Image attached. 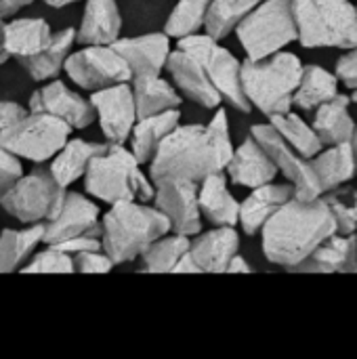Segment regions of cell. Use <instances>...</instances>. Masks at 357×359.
I'll use <instances>...</instances> for the list:
<instances>
[{"mask_svg":"<svg viewBox=\"0 0 357 359\" xmlns=\"http://www.w3.org/2000/svg\"><path fill=\"white\" fill-rule=\"evenodd\" d=\"M261 248L269 263L292 269L326 238L337 233L330 208L322 198H290L263 225Z\"/></svg>","mask_w":357,"mask_h":359,"instance_id":"6da1fadb","label":"cell"},{"mask_svg":"<svg viewBox=\"0 0 357 359\" xmlns=\"http://www.w3.org/2000/svg\"><path fill=\"white\" fill-rule=\"evenodd\" d=\"M147 166L151 183H160L166 179H185L200 183L204 177L225 170L227 162L219 154L206 126L177 124L164 137Z\"/></svg>","mask_w":357,"mask_h":359,"instance_id":"7a4b0ae2","label":"cell"},{"mask_svg":"<svg viewBox=\"0 0 357 359\" xmlns=\"http://www.w3.org/2000/svg\"><path fill=\"white\" fill-rule=\"evenodd\" d=\"M166 217L145 202L122 200L112 204L101 221V246L114 265L130 263L160 236L168 233Z\"/></svg>","mask_w":357,"mask_h":359,"instance_id":"3957f363","label":"cell"},{"mask_svg":"<svg viewBox=\"0 0 357 359\" xmlns=\"http://www.w3.org/2000/svg\"><path fill=\"white\" fill-rule=\"evenodd\" d=\"M84 191L105 204L122 200L149 202L154 198V183L141 172V164L124 143H107L97 154L84 172Z\"/></svg>","mask_w":357,"mask_h":359,"instance_id":"277c9868","label":"cell"},{"mask_svg":"<svg viewBox=\"0 0 357 359\" xmlns=\"http://www.w3.org/2000/svg\"><path fill=\"white\" fill-rule=\"evenodd\" d=\"M303 74V63L295 53L278 50L265 59L242 61V90L261 114L276 116L292 109V97Z\"/></svg>","mask_w":357,"mask_h":359,"instance_id":"5b68a950","label":"cell"},{"mask_svg":"<svg viewBox=\"0 0 357 359\" xmlns=\"http://www.w3.org/2000/svg\"><path fill=\"white\" fill-rule=\"evenodd\" d=\"M299 42L305 48H353L357 4L351 0H290Z\"/></svg>","mask_w":357,"mask_h":359,"instance_id":"8992f818","label":"cell"},{"mask_svg":"<svg viewBox=\"0 0 357 359\" xmlns=\"http://www.w3.org/2000/svg\"><path fill=\"white\" fill-rule=\"evenodd\" d=\"M246 59H265L297 42V23L290 0H261L234 29Z\"/></svg>","mask_w":357,"mask_h":359,"instance_id":"52a82bcc","label":"cell"},{"mask_svg":"<svg viewBox=\"0 0 357 359\" xmlns=\"http://www.w3.org/2000/svg\"><path fill=\"white\" fill-rule=\"evenodd\" d=\"M72 126L44 111H25L19 120L0 130V147L17 158L42 164L50 160L69 139Z\"/></svg>","mask_w":357,"mask_h":359,"instance_id":"ba28073f","label":"cell"},{"mask_svg":"<svg viewBox=\"0 0 357 359\" xmlns=\"http://www.w3.org/2000/svg\"><path fill=\"white\" fill-rule=\"evenodd\" d=\"M177 46L191 53L204 67L206 76L210 78L213 86L217 88V93L221 95V99L225 103H229L231 107H236L238 111L248 114L252 107L242 90V61L225 46L219 44L217 38L204 34H191V36H183L177 40Z\"/></svg>","mask_w":357,"mask_h":359,"instance_id":"9c48e42d","label":"cell"},{"mask_svg":"<svg viewBox=\"0 0 357 359\" xmlns=\"http://www.w3.org/2000/svg\"><path fill=\"white\" fill-rule=\"evenodd\" d=\"M67 187L59 185L48 168H36L29 175L19 177L0 206L19 223H46L61 208Z\"/></svg>","mask_w":357,"mask_h":359,"instance_id":"30bf717a","label":"cell"},{"mask_svg":"<svg viewBox=\"0 0 357 359\" xmlns=\"http://www.w3.org/2000/svg\"><path fill=\"white\" fill-rule=\"evenodd\" d=\"M63 72L84 90L130 80V69L114 44H84L80 50L67 55Z\"/></svg>","mask_w":357,"mask_h":359,"instance_id":"8fae6325","label":"cell"},{"mask_svg":"<svg viewBox=\"0 0 357 359\" xmlns=\"http://www.w3.org/2000/svg\"><path fill=\"white\" fill-rule=\"evenodd\" d=\"M250 135L261 143V147L267 151L271 162L276 164L278 172H282L288 183L295 187V198L299 200H314L320 198V185L314 175V168L307 158H303L299 151H295L276 130L271 124H257L250 128Z\"/></svg>","mask_w":357,"mask_h":359,"instance_id":"7c38bea8","label":"cell"},{"mask_svg":"<svg viewBox=\"0 0 357 359\" xmlns=\"http://www.w3.org/2000/svg\"><path fill=\"white\" fill-rule=\"evenodd\" d=\"M154 206L166 217L170 231L194 238L202 231V212L198 206V183L185 179H166L154 183Z\"/></svg>","mask_w":357,"mask_h":359,"instance_id":"4fadbf2b","label":"cell"},{"mask_svg":"<svg viewBox=\"0 0 357 359\" xmlns=\"http://www.w3.org/2000/svg\"><path fill=\"white\" fill-rule=\"evenodd\" d=\"M95 109V120H99L101 133L107 143H126L137 122V107L133 99L130 82H118L93 90L88 97Z\"/></svg>","mask_w":357,"mask_h":359,"instance_id":"5bb4252c","label":"cell"},{"mask_svg":"<svg viewBox=\"0 0 357 359\" xmlns=\"http://www.w3.org/2000/svg\"><path fill=\"white\" fill-rule=\"evenodd\" d=\"M78 236H101V210L86 196L67 191L57 215L44 223L42 244L53 246Z\"/></svg>","mask_w":357,"mask_h":359,"instance_id":"9a60e30c","label":"cell"},{"mask_svg":"<svg viewBox=\"0 0 357 359\" xmlns=\"http://www.w3.org/2000/svg\"><path fill=\"white\" fill-rule=\"evenodd\" d=\"M27 109L50 114L67 122L72 128H86L95 122V109L90 99L82 97L80 93L72 90L65 82L55 78L29 97Z\"/></svg>","mask_w":357,"mask_h":359,"instance_id":"2e32d148","label":"cell"},{"mask_svg":"<svg viewBox=\"0 0 357 359\" xmlns=\"http://www.w3.org/2000/svg\"><path fill=\"white\" fill-rule=\"evenodd\" d=\"M164 69L173 76L177 88L189 101H194V103H198V105H202L206 109H215V107H219L223 103L221 95L217 93L210 78L206 76L202 63L191 53L177 46L175 50H170Z\"/></svg>","mask_w":357,"mask_h":359,"instance_id":"e0dca14e","label":"cell"},{"mask_svg":"<svg viewBox=\"0 0 357 359\" xmlns=\"http://www.w3.org/2000/svg\"><path fill=\"white\" fill-rule=\"evenodd\" d=\"M240 252V233L229 225H215L210 231H200L189 242V255L200 273H225L229 261Z\"/></svg>","mask_w":357,"mask_h":359,"instance_id":"ac0fdd59","label":"cell"},{"mask_svg":"<svg viewBox=\"0 0 357 359\" xmlns=\"http://www.w3.org/2000/svg\"><path fill=\"white\" fill-rule=\"evenodd\" d=\"M223 172L234 185L252 189L271 183L278 175V168L267 156V151L261 147V143L250 135L238 147H234V154Z\"/></svg>","mask_w":357,"mask_h":359,"instance_id":"d6986e66","label":"cell"},{"mask_svg":"<svg viewBox=\"0 0 357 359\" xmlns=\"http://www.w3.org/2000/svg\"><path fill=\"white\" fill-rule=\"evenodd\" d=\"M114 48L124 57L130 78L143 74H162L166 67V59L170 55V36L164 32L133 36V38H118Z\"/></svg>","mask_w":357,"mask_h":359,"instance_id":"ffe728a7","label":"cell"},{"mask_svg":"<svg viewBox=\"0 0 357 359\" xmlns=\"http://www.w3.org/2000/svg\"><path fill=\"white\" fill-rule=\"evenodd\" d=\"M357 233L341 236L332 233L318 244L307 259L295 265L290 271L297 273H356Z\"/></svg>","mask_w":357,"mask_h":359,"instance_id":"44dd1931","label":"cell"},{"mask_svg":"<svg viewBox=\"0 0 357 359\" xmlns=\"http://www.w3.org/2000/svg\"><path fill=\"white\" fill-rule=\"evenodd\" d=\"M295 196L292 183H265L259 187H252V191L246 196L244 202H240V217L238 225L244 229L246 236H257L263 225L271 219V215L286 204Z\"/></svg>","mask_w":357,"mask_h":359,"instance_id":"7402d4cb","label":"cell"},{"mask_svg":"<svg viewBox=\"0 0 357 359\" xmlns=\"http://www.w3.org/2000/svg\"><path fill=\"white\" fill-rule=\"evenodd\" d=\"M82 21L76 29L80 44H114L122 32L118 0H84Z\"/></svg>","mask_w":357,"mask_h":359,"instance_id":"603a6c76","label":"cell"},{"mask_svg":"<svg viewBox=\"0 0 357 359\" xmlns=\"http://www.w3.org/2000/svg\"><path fill=\"white\" fill-rule=\"evenodd\" d=\"M198 206L204 219L213 225H238L240 217V202L227 187V175L213 172L198 183Z\"/></svg>","mask_w":357,"mask_h":359,"instance_id":"cb8c5ba5","label":"cell"},{"mask_svg":"<svg viewBox=\"0 0 357 359\" xmlns=\"http://www.w3.org/2000/svg\"><path fill=\"white\" fill-rule=\"evenodd\" d=\"M179 120H181V111L177 107L154 116L137 118L128 135V141H130V151L139 164H149L156 149L160 147L164 137L179 124Z\"/></svg>","mask_w":357,"mask_h":359,"instance_id":"d4e9b609","label":"cell"},{"mask_svg":"<svg viewBox=\"0 0 357 359\" xmlns=\"http://www.w3.org/2000/svg\"><path fill=\"white\" fill-rule=\"evenodd\" d=\"M309 164L314 168L322 194L345 185L356 177V158L351 141L328 145V149H322L314 158H309Z\"/></svg>","mask_w":357,"mask_h":359,"instance_id":"484cf974","label":"cell"},{"mask_svg":"<svg viewBox=\"0 0 357 359\" xmlns=\"http://www.w3.org/2000/svg\"><path fill=\"white\" fill-rule=\"evenodd\" d=\"M351 97L337 93L330 101L316 107L314 114V130L320 137L322 145H337L343 141H351L356 130V120L349 114Z\"/></svg>","mask_w":357,"mask_h":359,"instance_id":"4316f807","label":"cell"},{"mask_svg":"<svg viewBox=\"0 0 357 359\" xmlns=\"http://www.w3.org/2000/svg\"><path fill=\"white\" fill-rule=\"evenodd\" d=\"M53 38V29L42 17H21L4 23V44L8 57L21 61L40 53Z\"/></svg>","mask_w":357,"mask_h":359,"instance_id":"83f0119b","label":"cell"},{"mask_svg":"<svg viewBox=\"0 0 357 359\" xmlns=\"http://www.w3.org/2000/svg\"><path fill=\"white\" fill-rule=\"evenodd\" d=\"M128 82H130V88H133L137 118L154 116V114H160V111H166V109H175V107L181 105V95L160 74L133 76Z\"/></svg>","mask_w":357,"mask_h":359,"instance_id":"f1b7e54d","label":"cell"},{"mask_svg":"<svg viewBox=\"0 0 357 359\" xmlns=\"http://www.w3.org/2000/svg\"><path fill=\"white\" fill-rule=\"evenodd\" d=\"M107 147V143H93V141H84V139H67L63 143V147L50 158V175L55 177V181L63 187H69L72 183H76L78 179L84 177L90 160L101 154Z\"/></svg>","mask_w":357,"mask_h":359,"instance_id":"f546056e","label":"cell"},{"mask_svg":"<svg viewBox=\"0 0 357 359\" xmlns=\"http://www.w3.org/2000/svg\"><path fill=\"white\" fill-rule=\"evenodd\" d=\"M74 44H76V29L74 27L59 29L53 34L50 42L40 53H36L27 59H21L19 63L23 65V69L29 74L32 80H36V82L53 80L63 69L65 59L72 53Z\"/></svg>","mask_w":357,"mask_h":359,"instance_id":"4dcf8cb0","label":"cell"},{"mask_svg":"<svg viewBox=\"0 0 357 359\" xmlns=\"http://www.w3.org/2000/svg\"><path fill=\"white\" fill-rule=\"evenodd\" d=\"M44 238V223H32L23 229H2L0 233V273L19 271L36 252Z\"/></svg>","mask_w":357,"mask_h":359,"instance_id":"1f68e13d","label":"cell"},{"mask_svg":"<svg viewBox=\"0 0 357 359\" xmlns=\"http://www.w3.org/2000/svg\"><path fill=\"white\" fill-rule=\"evenodd\" d=\"M339 93V78L322 65H303L299 86L292 97V105L305 111H314L318 105L330 101Z\"/></svg>","mask_w":357,"mask_h":359,"instance_id":"d6a6232c","label":"cell"},{"mask_svg":"<svg viewBox=\"0 0 357 359\" xmlns=\"http://www.w3.org/2000/svg\"><path fill=\"white\" fill-rule=\"evenodd\" d=\"M269 124L274 126V130L295 149L299 151L303 158H314L318 151L324 149L320 137L316 135L314 126L307 124L301 116H297L292 109L284 111V114H276L269 116Z\"/></svg>","mask_w":357,"mask_h":359,"instance_id":"836d02e7","label":"cell"},{"mask_svg":"<svg viewBox=\"0 0 357 359\" xmlns=\"http://www.w3.org/2000/svg\"><path fill=\"white\" fill-rule=\"evenodd\" d=\"M189 236H181L175 231H168L154 240L143 252H141V263L143 271L149 273H173L177 261L189 250Z\"/></svg>","mask_w":357,"mask_h":359,"instance_id":"e575fe53","label":"cell"},{"mask_svg":"<svg viewBox=\"0 0 357 359\" xmlns=\"http://www.w3.org/2000/svg\"><path fill=\"white\" fill-rule=\"evenodd\" d=\"M259 2L261 0H210L204 32L217 40L227 38Z\"/></svg>","mask_w":357,"mask_h":359,"instance_id":"d590c367","label":"cell"},{"mask_svg":"<svg viewBox=\"0 0 357 359\" xmlns=\"http://www.w3.org/2000/svg\"><path fill=\"white\" fill-rule=\"evenodd\" d=\"M208 6H210V0H177L162 32L175 40L198 34L200 29H204Z\"/></svg>","mask_w":357,"mask_h":359,"instance_id":"8d00e7d4","label":"cell"},{"mask_svg":"<svg viewBox=\"0 0 357 359\" xmlns=\"http://www.w3.org/2000/svg\"><path fill=\"white\" fill-rule=\"evenodd\" d=\"M320 198L330 208V215L337 225V233L341 236L357 233V189L341 185L322 194Z\"/></svg>","mask_w":357,"mask_h":359,"instance_id":"74e56055","label":"cell"},{"mask_svg":"<svg viewBox=\"0 0 357 359\" xmlns=\"http://www.w3.org/2000/svg\"><path fill=\"white\" fill-rule=\"evenodd\" d=\"M19 271L23 273H72L74 263H72V255L59 250L57 246H48L32 255Z\"/></svg>","mask_w":357,"mask_h":359,"instance_id":"f35d334b","label":"cell"},{"mask_svg":"<svg viewBox=\"0 0 357 359\" xmlns=\"http://www.w3.org/2000/svg\"><path fill=\"white\" fill-rule=\"evenodd\" d=\"M72 263H74V271L78 273H107L116 267L103 248L78 252L72 257Z\"/></svg>","mask_w":357,"mask_h":359,"instance_id":"ab89813d","label":"cell"},{"mask_svg":"<svg viewBox=\"0 0 357 359\" xmlns=\"http://www.w3.org/2000/svg\"><path fill=\"white\" fill-rule=\"evenodd\" d=\"M21 175H23L21 160L8 149L0 147V202L6 196V191L19 181Z\"/></svg>","mask_w":357,"mask_h":359,"instance_id":"60d3db41","label":"cell"},{"mask_svg":"<svg viewBox=\"0 0 357 359\" xmlns=\"http://www.w3.org/2000/svg\"><path fill=\"white\" fill-rule=\"evenodd\" d=\"M335 74L339 82H343L347 88L356 90L357 88V44L353 48H347V53L337 61Z\"/></svg>","mask_w":357,"mask_h":359,"instance_id":"b9f144b4","label":"cell"},{"mask_svg":"<svg viewBox=\"0 0 357 359\" xmlns=\"http://www.w3.org/2000/svg\"><path fill=\"white\" fill-rule=\"evenodd\" d=\"M57 246L59 250L67 252V255H78V252H84V250H95V248H103L101 246V238L99 236H78V238H69V240H63L59 244H53Z\"/></svg>","mask_w":357,"mask_h":359,"instance_id":"7bdbcfd3","label":"cell"},{"mask_svg":"<svg viewBox=\"0 0 357 359\" xmlns=\"http://www.w3.org/2000/svg\"><path fill=\"white\" fill-rule=\"evenodd\" d=\"M27 109L21 107L15 101H0V130H4L8 124H13L15 120H19Z\"/></svg>","mask_w":357,"mask_h":359,"instance_id":"ee69618b","label":"cell"},{"mask_svg":"<svg viewBox=\"0 0 357 359\" xmlns=\"http://www.w3.org/2000/svg\"><path fill=\"white\" fill-rule=\"evenodd\" d=\"M32 2L34 0H0V17H11Z\"/></svg>","mask_w":357,"mask_h":359,"instance_id":"f6af8a7d","label":"cell"},{"mask_svg":"<svg viewBox=\"0 0 357 359\" xmlns=\"http://www.w3.org/2000/svg\"><path fill=\"white\" fill-rule=\"evenodd\" d=\"M173 273H200V269H198V265H196V261L191 259V255H189V250L177 261V265H175V269H173Z\"/></svg>","mask_w":357,"mask_h":359,"instance_id":"bcb514c9","label":"cell"},{"mask_svg":"<svg viewBox=\"0 0 357 359\" xmlns=\"http://www.w3.org/2000/svg\"><path fill=\"white\" fill-rule=\"evenodd\" d=\"M252 271V267L246 263V259L244 257H240V252L229 261V265H227V271L225 273H250Z\"/></svg>","mask_w":357,"mask_h":359,"instance_id":"7dc6e473","label":"cell"},{"mask_svg":"<svg viewBox=\"0 0 357 359\" xmlns=\"http://www.w3.org/2000/svg\"><path fill=\"white\" fill-rule=\"evenodd\" d=\"M4 23H6L4 17H0V65L11 59L8 53H6V44H4Z\"/></svg>","mask_w":357,"mask_h":359,"instance_id":"c3c4849f","label":"cell"},{"mask_svg":"<svg viewBox=\"0 0 357 359\" xmlns=\"http://www.w3.org/2000/svg\"><path fill=\"white\" fill-rule=\"evenodd\" d=\"M42 2H46V4L53 6V8H63V6L74 4V2H80V0H42Z\"/></svg>","mask_w":357,"mask_h":359,"instance_id":"681fc988","label":"cell"},{"mask_svg":"<svg viewBox=\"0 0 357 359\" xmlns=\"http://www.w3.org/2000/svg\"><path fill=\"white\" fill-rule=\"evenodd\" d=\"M351 149H353V158H356V177H357V124H356V130H353V137H351Z\"/></svg>","mask_w":357,"mask_h":359,"instance_id":"f907efd6","label":"cell"},{"mask_svg":"<svg viewBox=\"0 0 357 359\" xmlns=\"http://www.w3.org/2000/svg\"><path fill=\"white\" fill-rule=\"evenodd\" d=\"M351 101H356V103H357V88L353 90V95H351Z\"/></svg>","mask_w":357,"mask_h":359,"instance_id":"816d5d0a","label":"cell"}]
</instances>
